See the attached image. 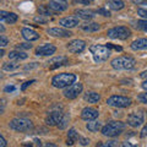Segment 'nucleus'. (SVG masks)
Instances as JSON below:
<instances>
[{"mask_svg": "<svg viewBox=\"0 0 147 147\" xmlns=\"http://www.w3.org/2000/svg\"><path fill=\"white\" fill-rule=\"evenodd\" d=\"M76 79L77 77H76L75 74L63 72V74H59V75L53 77L52 85L55 87V88H65V87H69L72 84H75Z\"/></svg>", "mask_w": 147, "mask_h": 147, "instance_id": "f257e3e1", "label": "nucleus"}, {"mask_svg": "<svg viewBox=\"0 0 147 147\" xmlns=\"http://www.w3.org/2000/svg\"><path fill=\"white\" fill-rule=\"evenodd\" d=\"M125 130V124L123 121L112 120L102 127V134L107 137H117Z\"/></svg>", "mask_w": 147, "mask_h": 147, "instance_id": "f03ea898", "label": "nucleus"}, {"mask_svg": "<svg viewBox=\"0 0 147 147\" xmlns=\"http://www.w3.org/2000/svg\"><path fill=\"white\" fill-rule=\"evenodd\" d=\"M90 52L93 57V60L96 63H103L105 60H108V58L110 57V49L107 45H99V44H94L90 47Z\"/></svg>", "mask_w": 147, "mask_h": 147, "instance_id": "7ed1b4c3", "label": "nucleus"}, {"mask_svg": "<svg viewBox=\"0 0 147 147\" xmlns=\"http://www.w3.org/2000/svg\"><path fill=\"white\" fill-rule=\"evenodd\" d=\"M10 129L18 132H30L31 130H33V123L28 119H24V118H16L9 123Z\"/></svg>", "mask_w": 147, "mask_h": 147, "instance_id": "20e7f679", "label": "nucleus"}, {"mask_svg": "<svg viewBox=\"0 0 147 147\" xmlns=\"http://www.w3.org/2000/svg\"><path fill=\"white\" fill-rule=\"evenodd\" d=\"M112 67L115 70H131L135 66V59L131 57H118L112 60Z\"/></svg>", "mask_w": 147, "mask_h": 147, "instance_id": "39448f33", "label": "nucleus"}, {"mask_svg": "<svg viewBox=\"0 0 147 147\" xmlns=\"http://www.w3.org/2000/svg\"><path fill=\"white\" fill-rule=\"evenodd\" d=\"M107 34L109 38L112 39H127L131 36V31L125 26H118V27H113V28L108 30Z\"/></svg>", "mask_w": 147, "mask_h": 147, "instance_id": "423d86ee", "label": "nucleus"}, {"mask_svg": "<svg viewBox=\"0 0 147 147\" xmlns=\"http://www.w3.org/2000/svg\"><path fill=\"white\" fill-rule=\"evenodd\" d=\"M131 103H132L131 98L124 97V96H112V97L107 99V104L115 108H127L131 105Z\"/></svg>", "mask_w": 147, "mask_h": 147, "instance_id": "0eeeda50", "label": "nucleus"}, {"mask_svg": "<svg viewBox=\"0 0 147 147\" xmlns=\"http://www.w3.org/2000/svg\"><path fill=\"white\" fill-rule=\"evenodd\" d=\"M84 90L82 84H72L71 86H69L64 91V97L67 99H75L76 97H79V94Z\"/></svg>", "mask_w": 147, "mask_h": 147, "instance_id": "6e6552de", "label": "nucleus"}, {"mask_svg": "<svg viewBox=\"0 0 147 147\" xmlns=\"http://www.w3.org/2000/svg\"><path fill=\"white\" fill-rule=\"evenodd\" d=\"M66 48H67V50L70 53L79 54V53H82L85 50L86 43L84 42V40H81V39H74V40H71L70 43H67Z\"/></svg>", "mask_w": 147, "mask_h": 147, "instance_id": "1a4fd4ad", "label": "nucleus"}, {"mask_svg": "<svg viewBox=\"0 0 147 147\" xmlns=\"http://www.w3.org/2000/svg\"><path fill=\"white\" fill-rule=\"evenodd\" d=\"M127 125H130L131 127H139L144 123V113L142 112H135L131 113L127 117Z\"/></svg>", "mask_w": 147, "mask_h": 147, "instance_id": "9d476101", "label": "nucleus"}, {"mask_svg": "<svg viewBox=\"0 0 147 147\" xmlns=\"http://www.w3.org/2000/svg\"><path fill=\"white\" fill-rule=\"evenodd\" d=\"M64 114L60 112V110H54V112H50L47 117H45V124L49 126H58V124L60 123L61 118Z\"/></svg>", "mask_w": 147, "mask_h": 147, "instance_id": "9b49d317", "label": "nucleus"}, {"mask_svg": "<svg viewBox=\"0 0 147 147\" xmlns=\"http://www.w3.org/2000/svg\"><path fill=\"white\" fill-rule=\"evenodd\" d=\"M55 52H57L55 45L50 44V43H45L36 49V55H38V57H48V55L54 54Z\"/></svg>", "mask_w": 147, "mask_h": 147, "instance_id": "f8f14e48", "label": "nucleus"}, {"mask_svg": "<svg viewBox=\"0 0 147 147\" xmlns=\"http://www.w3.org/2000/svg\"><path fill=\"white\" fill-rule=\"evenodd\" d=\"M98 114L99 112L96 108H92V107H86L82 109L81 112V119L87 121H91V120H94V119L98 118Z\"/></svg>", "mask_w": 147, "mask_h": 147, "instance_id": "ddd939ff", "label": "nucleus"}, {"mask_svg": "<svg viewBox=\"0 0 147 147\" xmlns=\"http://www.w3.org/2000/svg\"><path fill=\"white\" fill-rule=\"evenodd\" d=\"M48 34H50L52 37H59V38H67V37H71L72 33L66 28H59V27H53V28H48L47 30Z\"/></svg>", "mask_w": 147, "mask_h": 147, "instance_id": "4468645a", "label": "nucleus"}, {"mask_svg": "<svg viewBox=\"0 0 147 147\" xmlns=\"http://www.w3.org/2000/svg\"><path fill=\"white\" fill-rule=\"evenodd\" d=\"M59 24L65 28H74L79 25V18L76 16H69V17H63L59 20Z\"/></svg>", "mask_w": 147, "mask_h": 147, "instance_id": "2eb2a0df", "label": "nucleus"}, {"mask_svg": "<svg viewBox=\"0 0 147 147\" xmlns=\"http://www.w3.org/2000/svg\"><path fill=\"white\" fill-rule=\"evenodd\" d=\"M17 15L15 12H9L5 10H0V21H4L6 24H15L17 21Z\"/></svg>", "mask_w": 147, "mask_h": 147, "instance_id": "dca6fc26", "label": "nucleus"}, {"mask_svg": "<svg viewBox=\"0 0 147 147\" xmlns=\"http://www.w3.org/2000/svg\"><path fill=\"white\" fill-rule=\"evenodd\" d=\"M75 13L77 15V17L82 18V20L90 21L96 16V11L91 10V9H80V10H76Z\"/></svg>", "mask_w": 147, "mask_h": 147, "instance_id": "f3484780", "label": "nucleus"}, {"mask_svg": "<svg viewBox=\"0 0 147 147\" xmlns=\"http://www.w3.org/2000/svg\"><path fill=\"white\" fill-rule=\"evenodd\" d=\"M21 33H22V37L26 40H28V42H33V40L39 39V33L32 28H22Z\"/></svg>", "mask_w": 147, "mask_h": 147, "instance_id": "a211bd4d", "label": "nucleus"}, {"mask_svg": "<svg viewBox=\"0 0 147 147\" xmlns=\"http://www.w3.org/2000/svg\"><path fill=\"white\" fill-rule=\"evenodd\" d=\"M69 63V59L66 57H57L52 59V60H49V69L50 70H54V69H58L63 65H65V64Z\"/></svg>", "mask_w": 147, "mask_h": 147, "instance_id": "6ab92c4d", "label": "nucleus"}, {"mask_svg": "<svg viewBox=\"0 0 147 147\" xmlns=\"http://www.w3.org/2000/svg\"><path fill=\"white\" fill-rule=\"evenodd\" d=\"M48 7L52 10L53 12H61V11H65L67 9V5H65V4L63 3H59V1H54V0H52V1H49L48 4Z\"/></svg>", "mask_w": 147, "mask_h": 147, "instance_id": "aec40b11", "label": "nucleus"}, {"mask_svg": "<svg viewBox=\"0 0 147 147\" xmlns=\"http://www.w3.org/2000/svg\"><path fill=\"white\" fill-rule=\"evenodd\" d=\"M132 50H145L147 49V38H139L131 43Z\"/></svg>", "mask_w": 147, "mask_h": 147, "instance_id": "412c9836", "label": "nucleus"}, {"mask_svg": "<svg viewBox=\"0 0 147 147\" xmlns=\"http://www.w3.org/2000/svg\"><path fill=\"white\" fill-rule=\"evenodd\" d=\"M100 28V26L97 22H86L81 25V30L84 32H97Z\"/></svg>", "mask_w": 147, "mask_h": 147, "instance_id": "4be33fe9", "label": "nucleus"}, {"mask_svg": "<svg viewBox=\"0 0 147 147\" xmlns=\"http://www.w3.org/2000/svg\"><path fill=\"white\" fill-rule=\"evenodd\" d=\"M7 55L12 60H25V59L28 58V55L25 52H20V50H12V52H10Z\"/></svg>", "mask_w": 147, "mask_h": 147, "instance_id": "5701e85b", "label": "nucleus"}, {"mask_svg": "<svg viewBox=\"0 0 147 147\" xmlns=\"http://www.w3.org/2000/svg\"><path fill=\"white\" fill-rule=\"evenodd\" d=\"M79 140V135H77V132L75 129H70L67 132V140H66V145L69 146H72L75 142Z\"/></svg>", "mask_w": 147, "mask_h": 147, "instance_id": "b1692460", "label": "nucleus"}, {"mask_svg": "<svg viewBox=\"0 0 147 147\" xmlns=\"http://www.w3.org/2000/svg\"><path fill=\"white\" fill-rule=\"evenodd\" d=\"M100 99V96L98 93H96V92H87V93L85 94V100L88 103H98Z\"/></svg>", "mask_w": 147, "mask_h": 147, "instance_id": "393cba45", "label": "nucleus"}, {"mask_svg": "<svg viewBox=\"0 0 147 147\" xmlns=\"http://www.w3.org/2000/svg\"><path fill=\"white\" fill-rule=\"evenodd\" d=\"M108 6L112 9V10H115V11H119L124 9L125 4H124L123 0H108Z\"/></svg>", "mask_w": 147, "mask_h": 147, "instance_id": "a878e982", "label": "nucleus"}, {"mask_svg": "<svg viewBox=\"0 0 147 147\" xmlns=\"http://www.w3.org/2000/svg\"><path fill=\"white\" fill-rule=\"evenodd\" d=\"M38 12H39V16H45V17L53 15V13H55V12H53V11L48 7V5H40V6L38 7Z\"/></svg>", "mask_w": 147, "mask_h": 147, "instance_id": "bb28decb", "label": "nucleus"}, {"mask_svg": "<svg viewBox=\"0 0 147 147\" xmlns=\"http://www.w3.org/2000/svg\"><path fill=\"white\" fill-rule=\"evenodd\" d=\"M86 127L88 129V131L96 132V131H98L99 129H100V123H99V121H91V123H87Z\"/></svg>", "mask_w": 147, "mask_h": 147, "instance_id": "cd10ccee", "label": "nucleus"}, {"mask_svg": "<svg viewBox=\"0 0 147 147\" xmlns=\"http://www.w3.org/2000/svg\"><path fill=\"white\" fill-rule=\"evenodd\" d=\"M18 67V64L15 63V61H11V63H5L4 64V66L3 69L4 70H6V71H11V70H15V69Z\"/></svg>", "mask_w": 147, "mask_h": 147, "instance_id": "c85d7f7f", "label": "nucleus"}, {"mask_svg": "<svg viewBox=\"0 0 147 147\" xmlns=\"http://www.w3.org/2000/svg\"><path fill=\"white\" fill-rule=\"evenodd\" d=\"M67 123H69V117L66 115V114H64L63 118H61V120H60V123L58 124V127L59 129H65L66 125H67Z\"/></svg>", "mask_w": 147, "mask_h": 147, "instance_id": "c756f323", "label": "nucleus"}, {"mask_svg": "<svg viewBox=\"0 0 147 147\" xmlns=\"http://www.w3.org/2000/svg\"><path fill=\"white\" fill-rule=\"evenodd\" d=\"M99 147H118V141L112 140V141L103 142V144H100V146H99Z\"/></svg>", "mask_w": 147, "mask_h": 147, "instance_id": "7c9ffc66", "label": "nucleus"}, {"mask_svg": "<svg viewBox=\"0 0 147 147\" xmlns=\"http://www.w3.org/2000/svg\"><path fill=\"white\" fill-rule=\"evenodd\" d=\"M137 27H139L140 30L147 32V20H140V21H137Z\"/></svg>", "mask_w": 147, "mask_h": 147, "instance_id": "2f4dec72", "label": "nucleus"}, {"mask_svg": "<svg viewBox=\"0 0 147 147\" xmlns=\"http://www.w3.org/2000/svg\"><path fill=\"white\" fill-rule=\"evenodd\" d=\"M24 146L26 147H40L42 146V142L39 140H33V142H30V144H24Z\"/></svg>", "mask_w": 147, "mask_h": 147, "instance_id": "473e14b6", "label": "nucleus"}, {"mask_svg": "<svg viewBox=\"0 0 147 147\" xmlns=\"http://www.w3.org/2000/svg\"><path fill=\"white\" fill-rule=\"evenodd\" d=\"M137 99H139L141 103L147 104V92H145V93H140L139 96H137Z\"/></svg>", "mask_w": 147, "mask_h": 147, "instance_id": "72a5a7b5", "label": "nucleus"}, {"mask_svg": "<svg viewBox=\"0 0 147 147\" xmlns=\"http://www.w3.org/2000/svg\"><path fill=\"white\" fill-rule=\"evenodd\" d=\"M137 15L147 20V9H137Z\"/></svg>", "mask_w": 147, "mask_h": 147, "instance_id": "f704fd0d", "label": "nucleus"}, {"mask_svg": "<svg viewBox=\"0 0 147 147\" xmlns=\"http://www.w3.org/2000/svg\"><path fill=\"white\" fill-rule=\"evenodd\" d=\"M97 13H99V15H102V16H105V17H109L110 16V12L108 11V10H105V9H98L97 11H96Z\"/></svg>", "mask_w": 147, "mask_h": 147, "instance_id": "c9c22d12", "label": "nucleus"}, {"mask_svg": "<svg viewBox=\"0 0 147 147\" xmlns=\"http://www.w3.org/2000/svg\"><path fill=\"white\" fill-rule=\"evenodd\" d=\"M9 44V39L4 36H0V47H6Z\"/></svg>", "mask_w": 147, "mask_h": 147, "instance_id": "e433bc0d", "label": "nucleus"}, {"mask_svg": "<svg viewBox=\"0 0 147 147\" xmlns=\"http://www.w3.org/2000/svg\"><path fill=\"white\" fill-rule=\"evenodd\" d=\"M32 48V44L30 43H20L17 44V49H31Z\"/></svg>", "mask_w": 147, "mask_h": 147, "instance_id": "4c0bfd02", "label": "nucleus"}, {"mask_svg": "<svg viewBox=\"0 0 147 147\" xmlns=\"http://www.w3.org/2000/svg\"><path fill=\"white\" fill-rule=\"evenodd\" d=\"M34 82H36V80L26 81V82H25V84H24V85H22V86H21V90H22V91H26V88H27V87H28V86H31L32 84H34Z\"/></svg>", "mask_w": 147, "mask_h": 147, "instance_id": "58836bf2", "label": "nucleus"}, {"mask_svg": "<svg viewBox=\"0 0 147 147\" xmlns=\"http://www.w3.org/2000/svg\"><path fill=\"white\" fill-rule=\"evenodd\" d=\"M79 141H80V144L82 146H87V145L90 144V140L86 139V137H82V136H79Z\"/></svg>", "mask_w": 147, "mask_h": 147, "instance_id": "ea45409f", "label": "nucleus"}, {"mask_svg": "<svg viewBox=\"0 0 147 147\" xmlns=\"http://www.w3.org/2000/svg\"><path fill=\"white\" fill-rule=\"evenodd\" d=\"M105 45H107L109 49H115V50H118V52H120V50L123 49L121 47H119V45H114V44H112V43H107Z\"/></svg>", "mask_w": 147, "mask_h": 147, "instance_id": "a19ab883", "label": "nucleus"}, {"mask_svg": "<svg viewBox=\"0 0 147 147\" xmlns=\"http://www.w3.org/2000/svg\"><path fill=\"white\" fill-rule=\"evenodd\" d=\"M132 3L136 4V5H146L147 0H132Z\"/></svg>", "mask_w": 147, "mask_h": 147, "instance_id": "79ce46f5", "label": "nucleus"}, {"mask_svg": "<svg viewBox=\"0 0 147 147\" xmlns=\"http://www.w3.org/2000/svg\"><path fill=\"white\" fill-rule=\"evenodd\" d=\"M4 110H5V99H1V102H0V114H3Z\"/></svg>", "mask_w": 147, "mask_h": 147, "instance_id": "37998d69", "label": "nucleus"}, {"mask_svg": "<svg viewBox=\"0 0 147 147\" xmlns=\"http://www.w3.org/2000/svg\"><path fill=\"white\" fill-rule=\"evenodd\" d=\"M6 145H7V142H6V140L4 139V137L0 135V147H6Z\"/></svg>", "mask_w": 147, "mask_h": 147, "instance_id": "c03bdc74", "label": "nucleus"}, {"mask_svg": "<svg viewBox=\"0 0 147 147\" xmlns=\"http://www.w3.org/2000/svg\"><path fill=\"white\" fill-rule=\"evenodd\" d=\"M75 1L79 3V4H84V5H90L91 0H75Z\"/></svg>", "mask_w": 147, "mask_h": 147, "instance_id": "a18cd8bd", "label": "nucleus"}, {"mask_svg": "<svg viewBox=\"0 0 147 147\" xmlns=\"http://www.w3.org/2000/svg\"><path fill=\"white\" fill-rule=\"evenodd\" d=\"M36 22H39V24H44V22H47V18H42V17H36L34 18Z\"/></svg>", "mask_w": 147, "mask_h": 147, "instance_id": "49530a36", "label": "nucleus"}, {"mask_svg": "<svg viewBox=\"0 0 147 147\" xmlns=\"http://www.w3.org/2000/svg\"><path fill=\"white\" fill-rule=\"evenodd\" d=\"M4 91L5 92H12V91H15V86H6L5 88H4Z\"/></svg>", "mask_w": 147, "mask_h": 147, "instance_id": "de8ad7c7", "label": "nucleus"}, {"mask_svg": "<svg viewBox=\"0 0 147 147\" xmlns=\"http://www.w3.org/2000/svg\"><path fill=\"white\" fill-rule=\"evenodd\" d=\"M146 135H147V125L142 129V131H141V134H140V136L141 137H146Z\"/></svg>", "mask_w": 147, "mask_h": 147, "instance_id": "09e8293b", "label": "nucleus"}, {"mask_svg": "<svg viewBox=\"0 0 147 147\" xmlns=\"http://www.w3.org/2000/svg\"><path fill=\"white\" fill-rule=\"evenodd\" d=\"M121 147H136L135 145H131L130 142H124V144L121 145Z\"/></svg>", "mask_w": 147, "mask_h": 147, "instance_id": "8fccbe9b", "label": "nucleus"}, {"mask_svg": "<svg viewBox=\"0 0 147 147\" xmlns=\"http://www.w3.org/2000/svg\"><path fill=\"white\" fill-rule=\"evenodd\" d=\"M140 76L142 77V79H146V77H147V70H146V71H142V72L140 74Z\"/></svg>", "mask_w": 147, "mask_h": 147, "instance_id": "3c124183", "label": "nucleus"}, {"mask_svg": "<svg viewBox=\"0 0 147 147\" xmlns=\"http://www.w3.org/2000/svg\"><path fill=\"white\" fill-rule=\"evenodd\" d=\"M142 88H144V90H146V91H147V80H146V81H144V82H142Z\"/></svg>", "mask_w": 147, "mask_h": 147, "instance_id": "603ef678", "label": "nucleus"}, {"mask_svg": "<svg viewBox=\"0 0 147 147\" xmlns=\"http://www.w3.org/2000/svg\"><path fill=\"white\" fill-rule=\"evenodd\" d=\"M44 147H58L57 145H54V144H49V142H48V144H45L44 145Z\"/></svg>", "mask_w": 147, "mask_h": 147, "instance_id": "864d4df0", "label": "nucleus"}, {"mask_svg": "<svg viewBox=\"0 0 147 147\" xmlns=\"http://www.w3.org/2000/svg\"><path fill=\"white\" fill-rule=\"evenodd\" d=\"M5 31V27H4L3 25H0V32H4Z\"/></svg>", "mask_w": 147, "mask_h": 147, "instance_id": "5fc2aeb1", "label": "nucleus"}, {"mask_svg": "<svg viewBox=\"0 0 147 147\" xmlns=\"http://www.w3.org/2000/svg\"><path fill=\"white\" fill-rule=\"evenodd\" d=\"M4 54H5V52H4V50H3V49H0V58H1V57H3V55H4Z\"/></svg>", "mask_w": 147, "mask_h": 147, "instance_id": "6e6d98bb", "label": "nucleus"}, {"mask_svg": "<svg viewBox=\"0 0 147 147\" xmlns=\"http://www.w3.org/2000/svg\"><path fill=\"white\" fill-rule=\"evenodd\" d=\"M61 1H67V0H61Z\"/></svg>", "mask_w": 147, "mask_h": 147, "instance_id": "4d7b16f0", "label": "nucleus"}]
</instances>
